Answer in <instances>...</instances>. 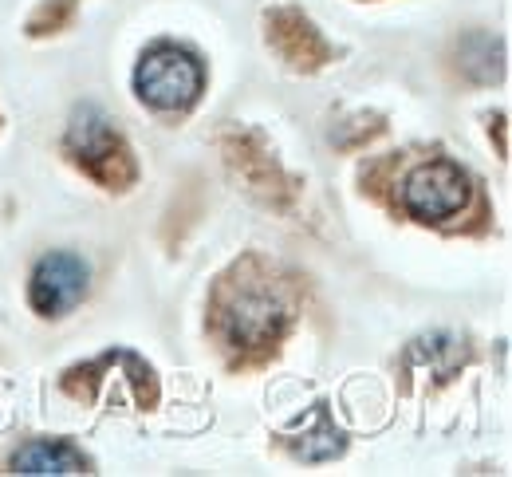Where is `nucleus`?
Listing matches in <instances>:
<instances>
[{
  "instance_id": "obj_1",
  "label": "nucleus",
  "mask_w": 512,
  "mask_h": 477,
  "mask_svg": "<svg viewBox=\"0 0 512 477\" xmlns=\"http://www.w3.org/2000/svg\"><path fill=\"white\" fill-rule=\"evenodd\" d=\"M217 332L229 347H276L288 332V308L268 284L225 280L217 292Z\"/></svg>"
},
{
  "instance_id": "obj_2",
  "label": "nucleus",
  "mask_w": 512,
  "mask_h": 477,
  "mask_svg": "<svg viewBox=\"0 0 512 477\" xmlns=\"http://www.w3.org/2000/svg\"><path fill=\"white\" fill-rule=\"evenodd\" d=\"M64 150L87 178H95L107 190H127L130 182L138 178V166L130 158V146L111 127V119L99 107H79L71 115Z\"/></svg>"
},
{
  "instance_id": "obj_3",
  "label": "nucleus",
  "mask_w": 512,
  "mask_h": 477,
  "mask_svg": "<svg viewBox=\"0 0 512 477\" xmlns=\"http://www.w3.org/2000/svg\"><path fill=\"white\" fill-rule=\"evenodd\" d=\"M201 64L186 48L158 44L134 68V91L154 111H190L201 95Z\"/></svg>"
},
{
  "instance_id": "obj_4",
  "label": "nucleus",
  "mask_w": 512,
  "mask_h": 477,
  "mask_svg": "<svg viewBox=\"0 0 512 477\" xmlns=\"http://www.w3.org/2000/svg\"><path fill=\"white\" fill-rule=\"evenodd\" d=\"M465 202H469V178L449 158H434L418 166L402 186V205L418 221H446L453 213H461Z\"/></svg>"
},
{
  "instance_id": "obj_5",
  "label": "nucleus",
  "mask_w": 512,
  "mask_h": 477,
  "mask_svg": "<svg viewBox=\"0 0 512 477\" xmlns=\"http://www.w3.org/2000/svg\"><path fill=\"white\" fill-rule=\"evenodd\" d=\"M87 284H91V269H87L83 257H75V253H48L32 269L28 300H32V308L40 316H67L87 296Z\"/></svg>"
},
{
  "instance_id": "obj_6",
  "label": "nucleus",
  "mask_w": 512,
  "mask_h": 477,
  "mask_svg": "<svg viewBox=\"0 0 512 477\" xmlns=\"http://www.w3.org/2000/svg\"><path fill=\"white\" fill-rule=\"evenodd\" d=\"M268 44L292 64V68H323L331 60V48L320 36V28L300 16L296 8H276L268 12Z\"/></svg>"
},
{
  "instance_id": "obj_7",
  "label": "nucleus",
  "mask_w": 512,
  "mask_h": 477,
  "mask_svg": "<svg viewBox=\"0 0 512 477\" xmlns=\"http://www.w3.org/2000/svg\"><path fill=\"white\" fill-rule=\"evenodd\" d=\"M12 470L28 477L87 474V458H83L71 442H28V446L12 458Z\"/></svg>"
},
{
  "instance_id": "obj_8",
  "label": "nucleus",
  "mask_w": 512,
  "mask_h": 477,
  "mask_svg": "<svg viewBox=\"0 0 512 477\" xmlns=\"http://www.w3.org/2000/svg\"><path fill=\"white\" fill-rule=\"evenodd\" d=\"M312 422H316V430L304 426V442L300 438H288V450L296 458H304V462H331V458H339L347 450V442H343V430L331 422V414H327L323 403L312 410Z\"/></svg>"
},
{
  "instance_id": "obj_9",
  "label": "nucleus",
  "mask_w": 512,
  "mask_h": 477,
  "mask_svg": "<svg viewBox=\"0 0 512 477\" xmlns=\"http://www.w3.org/2000/svg\"><path fill=\"white\" fill-rule=\"evenodd\" d=\"M461 71L473 83H493L505 75V44L489 32H473L461 40Z\"/></svg>"
},
{
  "instance_id": "obj_10",
  "label": "nucleus",
  "mask_w": 512,
  "mask_h": 477,
  "mask_svg": "<svg viewBox=\"0 0 512 477\" xmlns=\"http://www.w3.org/2000/svg\"><path fill=\"white\" fill-rule=\"evenodd\" d=\"M229 166L249 182V190L264 194L268 202L276 198V186H280V174H276V162L268 150H249L245 142H229Z\"/></svg>"
},
{
  "instance_id": "obj_11",
  "label": "nucleus",
  "mask_w": 512,
  "mask_h": 477,
  "mask_svg": "<svg viewBox=\"0 0 512 477\" xmlns=\"http://www.w3.org/2000/svg\"><path fill=\"white\" fill-rule=\"evenodd\" d=\"M71 12H75V0H48V4H40V8H36V16L28 20V36L60 32V28H67Z\"/></svg>"
}]
</instances>
